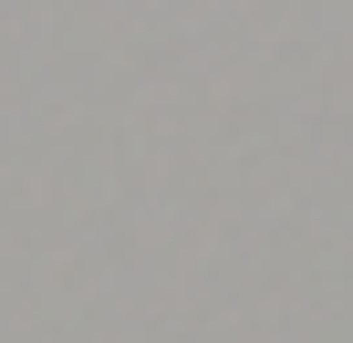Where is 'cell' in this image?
<instances>
[]
</instances>
